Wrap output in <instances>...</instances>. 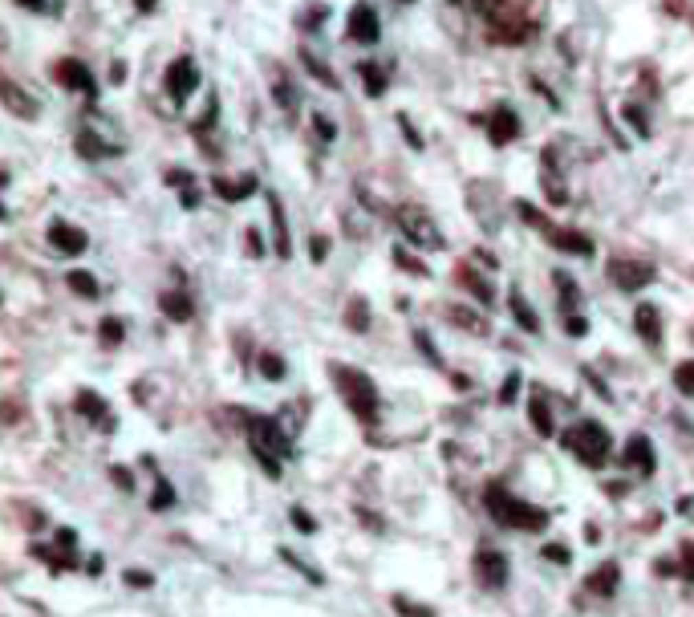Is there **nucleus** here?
Returning <instances> with one entry per match:
<instances>
[{
	"mask_svg": "<svg viewBox=\"0 0 694 617\" xmlns=\"http://www.w3.org/2000/svg\"><path fill=\"white\" fill-rule=\"evenodd\" d=\"M260 370L268 374V382H280L284 378V361L276 353H260Z\"/></svg>",
	"mask_w": 694,
	"mask_h": 617,
	"instance_id": "30",
	"label": "nucleus"
},
{
	"mask_svg": "<svg viewBox=\"0 0 694 617\" xmlns=\"http://www.w3.org/2000/svg\"><path fill=\"white\" fill-rule=\"evenodd\" d=\"M272 98L280 102V110H297V89H289V82H280V78L272 86Z\"/></svg>",
	"mask_w": 694,
	"mask_h": 617,
	"instance_id": "29",
	"label": "nucleus"
},
{
	"mask_svg": "<svg viewBox=\"0 0 694 617\" xmlns=\"http://www.w3.org/2000/svg\"><path fill=\"white\" fill-rule=\"evenodd\" d=\"M516 390H520V374H508V382H504V394H500V398H504V402H512V398H516Z\"/></svg>",
	"mask_w": 694,
	"mask_h": 617,
	"instance_id": "39",
	"label": "nucleus"
},
{
	"mask_svg": "<svg viewBox=\"0 0 694 617\" xmlns=\"http://www.w3.org/2000/svg\"><path fill=\"white\" fill-rule=\"evenodd\" d=\"M487 134H491V142H495V146H508V142L520 134V118H516L508 106H500V110L487 118Z\"/></svg>",
	"mask_w": 694,
	"mask_h": 617,
	"instance_id": "10",
	"label": "nucleus"
},
{
	"mask_svg": "<svg viewBox=\"0 0 694 617\" xmlns=\"http://www.w3.org/2000/svg\"><path fill=\"white\" fill-rule=\"evenodd\" d=\"M349 37L357 45H374L382 37V25H378V12L374 8H366V4H357L353 12H349Z\"/></svg>",
	"mask_w": 694,
	"mask_h": 617,
	"instance_id": "8",
	"label": "nucleus"
},
{
	"mask_svg": "<svg viewBox=\"0 0 694 617\" xmlns=\"http://www.w3.org/2000/svg\"><path fill=\"white\" fill-rule=\"evenodd\" d=\"M479 581L483 585H504L508 581V561L500 552H479Z\"/></svg>",
	"mask_w": 694,
	"mask_h": 617,
	"instance_id": "16",
	"label": "nucleus"
},
{
	"mask_svg": "<svg viewBox=\"0 0 694 617\" xmlns=\"http://www.w3.org/2000/svg\"><path fill=\"white\" fill-rule=\"evenodd\" d=\"M512 317L520 321V325L528 329V333H540V321L532 317V308H528V301H524L520 293H512Z\"/></svg>",
	"mask_w": 694,
	"mask_h": 617,
	"instance_id": "23",
	"label": "nucleus"
},
{
	"mask_svg": "<svg viewBox=\"0 0 694 617\" xmlns=\"http://www.w3.org/2000/svg\"><path fill=\"white\" fill-rule=\"evenodd\" d=\"M301 61H304V65H309V69H313V74H317V78H321V82H325L329 89H337V78H333V69H329V65H321L313 53H301Z\"/></svg>",
	"mask_w": 694,
	"mask_h": 617,
	"instance_id": "28",
	"label": "nucleus"
},
{
	"mask_svg": "<svg viewBox=\"0 0 694 617\" xmlns=\"http://www.w3.org/2000/svg\"><path fill=\"white\" fill-rule=\"evenodd\" d=\"M49 244L57 248V252H65V256H78V252H86V232L82 227H74V223H65V220H57L53 227H49Z\"/></svg>",
	"mask_w": 694,
	"mask_h": 617,
	"instance_id": "9",
	"label": "nucleus"
},
{
	"mask_svg": "<svg viewBox=\"0 0 694 617\" xmlns=\"http://www.w3.org/2000/svg\"><path fill=\"white\" fill-rule=\"evenodd\" d=\"M361 78H366V93H370V98L386 93V69H382V65H374V61H361Z\"/></svg>",
	"mask_w": 694,
	"mask_h": 617,
	"instance_id": "21",
	"label": "nucleus"
},
{
	"mask_svg": "<svg viewBox=\"0 0 694 617\" xmlns=\"http://www.w3.org/2000/svg\"><path fill=\"white\" fill-rule=\"evenodd\" d=\"M463 284H467V289L475 293V297L483 301V305H491V284H483V280H479L475 272H467V268H463Z\"/></svg>",
	"mask_w": 694,
	"mask_h": 617,
	"instance_id": "31",
	"label": "nucleus"
},
{
	"mask_svg": "<svg viewBox=\"0 0 694 617\" xmlns=\"http://www.w3.org/2000/svg\"><path fill=\"white\" fill-rule=\"evenodd\" d=\"M544 557H548V561H561V565H564V561H568V548H561V544H544Z\"/></svg>",
	"mask_w": 694,
	"mask_h": 617,
	"instance_id": "42",
	"label": "nucleus"
},
{
	"mask_svg": "<svg viewBox=\"0 0 694 617\" xmlns=\"http://www.w3.org/2000/svg\"><path fill=\"white\" fill-rule=\"evenodd\" d=\"M114 484H118V487H134V480L122 471V467H114Z\"/></svg>",
	"mask_w": 694,
	"mask_h": 617,
	"instance_id": "45",
	"label": "nucleus"
},
{
	"mask_svg": "<svg viewBox=\"0 0 694 617\" xmlns=\"http://www.w3.org/2000/svg\"><path fill=\"white\" fill-rule=\"evenodd\" d=\"M248 427H252V439H256L252 447H260V451H276V455H289V451H293V442L284 439V431H280L272 418H252Z\"/></svg>",
	"mask_w": 694,
	"mask_h": 617,
	"instance_id": "7",
	"label": "nucleus"
},
{
	"mask_svg": "<svg viewBox=\"0 0 694 617\" xmlns=\"http://www.w3.org/2000/svg\"><path fill=\"white\" fill-rule=\"evenodd\" d=\"M0 102H4V110L8 114H16V118H37V102L33 98H25L21 89H16V82H0Z\"/></svg>",
	"mask_w": 694,
	"mask_h": 617,
	"instance_id": "13",
	"label": "nucleus"
},
{
	"mask_svg": "<svg viewBox=\"0 0 694 617\" xmlns=\"http://www.w3.org/2000/svg\"><path fill=\"white\" fill-rule=\"evenodd\" d=\"M65 280H69V289H74L78 297H86V301H93V297H98V280H93L89 272H69Z\"/></svg>",
	"mask_w": 694,
	"mask_h": 617,
	"instance_id": "25",
	"label": "nucleus"
},
{
	"mask_svg": "<svg viewBox=\"0 0 694 617\" xmlns=\"http://www.w3.org/2000/svg\"><path fill=\"white\" fill-rule=\"evenodd\" d=\"M248 252H252V256H260V252H264V236L256 232V227L248 232Z\"/></svg>",
	"mask_w": 694,
	"mask_h": 617,
	"instance_id": "41",
	"label": "nucleus"
},
{
	"mask_svg": "<svg viewBox=\"0 0 694 617\" xmlns=\"http://www.w3.org/2000/svg\"><path fill=\"white\" fill-rule=\"evenodd\" d=\"M564 329H568L572 337H581V333L589 329V321H585V317H577V313H568V321H564Z\"/></svg>",
	"mask_w": 694,
	"mask_h": 617,
	"instance_id": "37",
	"label": "nucleus"
},
{
	"mask_svg": "<svg viewBox=\"0 0 694 617\" xmlns=\"http://www.w3.org/2000/svg\"><path fill=\"white\" fill-rule=\"evenodd\" d=\"M528 414H532V427H536V435H552V414H548V406H544V394L532 398V406H528Z\"/></svg>",
	"mask_w": 694,
	"mask_h": 617,
	"instance_id": "20",
	"label": "nucleus"
},
{
	"mask_svg": "<svg viewBox=\"0 0 694 617\" xmlns=\"http://www.w3.org/2000/svg\"><path fill=\"white\" fill-rule=\"evenodd\" d=\"M613 585H617V565H605V569H597V576L589 581V589H597V593H613Z\"/></svg>",
	"mask_w": 694,
	"mask_h": 617,
	"instance_id": "27",
	"label": "nucleus"
},
{
	"mask_svg": "<svg viewBox=\"0 0 694 617\" xmlns=\"http://www.w3.org/2000/svg\"><path fill=\"white\" fill-rule=\"evenodd\" d=\"M163 308L171 313L175 321H187V317L195 313V305H191V297H187V293H163Z\"/></svg>",
	"mask_w": 694,
	"mask_h": 617,
	"instance_id": "22",
	"label": "nucleus"
},
{
	"mask_svg": "<svg viewBox=\"0 0 694 617\" xmlns=\"http://www.w3.org/2000/svg\"><path fill=\"white\" fill-rule=\"evenodd\" d=\"M102 337H106L110 346H118V341H122V325H118V321H102Z\"/></svg>",
	"mask_w": 694,
	"mask_h": 617,
	"instance_id": "36",
	"label": "nucleus"
},
{
	"mask_svg": "<svg viewBox=\"0 0 694 617\" xmlns=\"http://www.w3.org/2000/svg\"><path fill=\"white\" fill-rule=\"evenodd\" d=\"M74 146H78V155H82V159H102V155H118V150H110V146H106V142H102L98 134H89V131L78 134V142H74Z\"/></svg>",
	"mask_w": 694,
	"mask_h": 617,
	"instance_id": "19",
	"label": "nucleus"
},
{
	"mask_svg": "<svg viewBox=\"0 0 694 617\" xmlns=\"http://www.w3.org/2000/svg\"><path fill=\"white\" fill-rule=\"evenodd\" d=\"M398 227L406 232V240H414L418 248H443V232L431 223L427 212H418V207H398Z\"/></svg>",
	"mask_w": 694,
	"mask_h": 617,
	"instance_id": "4",
	"label": "nucleus"
},
{
	"mask_svg": "<svg viewBox=\"0 0 694 617\" xmlns=\"http://www.w3.org/2000/svg\"><path fill=\"white\" fill-rule=\"evenodd\" d=\"M78 410H82L86 418H102V414H106V402L98 394H89V390H82V394H78Z\"/></svg>",
	"mask_w": 694,
	"mask_h": 617,
	"instance_id": "26",
	"label": "nucleus"
},
{
	"mask_svg": "<svg viewBox=\"0 0 694 617\" xmlns=\"http://www.w3.org/2000/svg\"><path fill=\"white\" fill-rule=\"evenodd\" d=\"M16 4H25V8H33V12H41V8H45L41 0H16Z\"/></svg>",
	"mask_w": 694,
	"mask_h": 617,
	"instance_id": "48",
	"label": "nucleus"
},
{
	"mask_svg": "<svg viewBox=\"0 0 694 617\" xmlns=\"http://www.w3.org/2000/svg\"><path fill=\"white\" fill-rule=\"evenodd\" d=\"M609 276H613V284H617V289L634 293V289H642V284H650V280H653V268L646 265V260H629V256H617V260L609 265Z\"/></svg>",
	"mask_w": 694,
	"mask_h": 617,
	"instance_id": "6",
	"label": "nucleus"
},
{
	"mask_svg": "<svg viewBox=\"0 0 694 617\" xmlns=\"http://www.w3.org/2000/svg\"><path fill=\"white\" fill-rule=\"evenodd\" d=\"M171 500H175L171 484H167V480H159V491H155V504H150V508H159V512H163V508H167Z\"/></svg>",
	"mask_w": 694,
	"mask_h": 617,
	"instance_id": "35",
	"label": "nucleus"
},
{
	"mask_svg": "<svg viewBox=\"0 0 694 617\" xmlns=\"http://www.w3.org/2000/svg\"><path fill=\"white\" fill-rule=\"evenodd\" d=\"M475 4H479V8H483V12H487V8H491V4H495V0H475Z\"/></svg>",
	"mask_w": 694,
	"mask_h": 617,
	"instance_id": "49",
	"label": "nucleus"
},
{
	"mask_svg": "<svg viewBox=\"0 0 694 617\" xmlns=\"http://www.w3.org/2000/svg\"><path fill=\"white\" fill-rule=\"evenodd\" d=\"M199 86V69H195V61L191 57H175L171 65H167V93H171L175 102H187L191 93Z\"/></svg>",
	"mask_w": 694,
	"mask_h": 617,
	"instance_id": "5",
	"label": "nucleus"
},
{
	"mask_svg": "<svg viewBox=\"0 0 694 617\" xmlns=\"http://www.w3.org/2000/svg\"><path fill=\"white\" fill-rule=\"evenodd\" d=\"M625 118H629V126L638 134H650V122H646V114H642L638 106H625Z\"/></svg>",
	"mask_w": 694,
	"mask_h": 617,
	"instance_id": "34",
	"label": "nucleus"
},
{
	"mask_svg": "<svg viewBox=\"0 0 694 617\" xmlns=\"http://www.w3.org/2000/svg\"><path fill=\"white\" fill-rule=\"evenodd\" d=\"M674 382H678V390H682V394H694V361H686V366H678V370H674Z\"/></svg>",
	"mask_w": 694,
	"mask_h": 617,
	"instance_id": "33",
	"label": "nucleus"
},
{
	"mask_svg": "<svg viewBox=\"0 0 694 617\" xmlns=\"http://www.w3.org/2000/svg\"><path fill=\"white\" fill-rule=\"evenodd\" d=\"M268 212H272V227H276V256H293V240H289V220L280 212V199L268 195Z\"/></svg>",
	"mask_w": 694,
	"mask_h": 617,
	"instance_id": "17",
	"label": "nucleus"
},
{
	"mask_svg": "<svg viewBox=\"0 0 694 617\" xmlns=\"http://www.w3.org/2000/svg\"><path fill=\"white\" fill-rule=\"evenodd\" d=\"M293 520H297V528H304V532H313V520L304 516L301 508H293Z\"/></svg>",
	"mask_w": 694,
	"mask_h": 617,
	"instance_id": "44",
	"label": "nucleus"
},
{
	"mask_svg": "<svg viewBox=\"0 0 694 617\" xmlns=\"http://www.w3.org/2000/svg\"><path fill=\"white\" fill-rule=\"evenodd\" d=\"M394 609H398L402 617H431V609H410V601H402V597L394 601Z\"/></svg>",
	"mask_w": 694,
	"mask_h": 617,
	"instance_id": "38",
	"label": "nucleus"
},
{
	"mask_svg": "<svg viewBox=\"0 0 694 617\" xmlns=\"http://www.w3.org/2000/svg\"><path fill=\"white\" fill-rule=\"evenodd\" d=\"M564 447H568L585 467H601L609 459V431L601 423H577V427L564 435Z\"/></svg>",
	"mask_w": 694,
	"mask_h": 617,
	"instance_id": "3",
	"label": "nucleus"
},
{
	"mask_svg": "<svg viewBox=\"0 0 694 617\" xmlns=\"http://www.w3.org/2000/svg\"><path fill=\"white\" fill-rule=\"evenodd\" d=\"M317 134H321V138H333L337 126H333V122H325V114H317Z\"/></svg>",
	"mask_w": 694,
	"mask_h": 617,
	"instance_id": "43",
	"label": "nucleus"
},
{
	"mask_svg": "<svg viewBox=\"0 0 694 617\" xmlns=\"http://www.w3.org/2000/svg\"><path fill=\"white\" fill-rule=\"evenodd\" d=\"M126 581H134V585H150V576L146 573H126Z\"/></svg>",
	"mask_w": 694,
	"mask_h": 617,
	"instance_id": "47",
	"label": "nucleus"
},
{
	"mask_svg": "<svg viewBox=\"0 0 694 617\" xmlns=\"http://www.w3.org/2000/svg\"><path fill=\"white\" fill-rule=\"evenodd\" d=\"M57 78H61L69 89H78V93H93V89H98V86H93V74H89L82 61H74V57L57 65Z\"/></svg>",
	"mask_w": 694,
	"mask_h": 617,
	"instance_id": "14",
	"label": "nucleus"
},
{
	"mask_svg": "<svg viewBox=\"0 0 694 617\" xmlns=\"http://www.w3.org/2000/svg\"><path fill=\"white\" fill-rule=\"evenodd\" d=\"M333 374H337V386H342V394H346L349 410H353L357 418L374 423V418H378V390H374V382H370L361 370H349V366H333Z\"/></svg>",
	"mask_w": 694,
	"mask_h": 617,
	"instance_id": "2",
	"label": "nucleus"
},
{
	"mask_svg": "<svg viewBox=\"0 0 694 617\" xmlns=\"http://www.w3.org/2000/svg\"><path fill=\"white\" fill-rule=\"evenodd\" d=\"M621 467H634V471L650 475L653 471V447L642 439V435H634V439L625 442V451H621Z\"/></svg>",
	"mask_w": 694,
	"mask_h": 617,
	"instance_id": "11",
	"label": "nucleus"
},
{
	"mask_svg": "<svg viewBox=\"0 0 694 617\" xmlns=\"http://www.w3.org/2000/svg\"><path fill=\"white\" fill-rule=\"evenodd\" d=\"M487 512H491L500 524L524 528V532H540L548 524V516H544L540 508H532V504H524V500H512L504 487H487Z\"/></svg>",
	"mask_w": 694,
	"mask_h": 617,
	"instance_id": "1",
	"label": "nucleus"
},
{
	"mask_svg": "<svg viewBox=\"0 0 694 617\" xmlns=\"http://www.w3.org/2000/svg\"><path fill=\"white\" fill-rule=\"evenodd\" d=\"M134 4H138V12H155V4H159V0H134Z\"/></svg>",
	"mask_w": 694,
	"mask_h": 617,
	"instance_id": "46",
	"label": "nucleus"
},
{
	"mask_svg": "<svg viewBox=\"0 0 694 617\" xmlns=\"http://www.w3.org/2000/svg\"><path fill=\"white\" fill-rule=\"evenodd\" d=\"M634 325H638V333H642L650 346H662V317H658V308L653 305L634 308Z\"/></svg>",
	"mask_w": 694,
	"mask_h": 617,
	"instance_id": "15",
	"label": "nucleus"
},
{
	"mask_svg": "<svg viewBox=\"0 0 694 617\" xmlns=\"http://www.w3.org/2000/svg\"><path fill=\"white\" fill-rule=\"evenodd\" d=\"M552 280H557V289H561V308L564 313H577V284H572V276H568V272H557Z\"/></svg>",
	"mask_w": 694,
	"mask_h": 617,
	"instance_id": "24",
	"label": "nucleus"
},
{
	"mask_svg": "<svg viewBox=\"0 0 694 617\" xmlns=\"http://www.w3.org/2000/svg\"><path fill=\"white\" fill-rule=\"evenodd\" d=\"M256 191V175H244L240 183H227V179H216V195H223V199H248Z\"/></svg>",
	"mask_w": 694,
	"mask_h": 617,
	"instance_id": "18",
	"label": "nucleus"
},
{
	"mask_svg": "<svg viewBox=\"0 0 694 617\" xmlns=\"http://www.w3.org/2000/svg\"><path fill=\"white\" fill-rule=\"evenodd\" d=\"M329 256V240L325 236H313V260H325Z\"/></svg>",
	"mask_w": 694,
	"mask_h": 617,
	"instance_id": "40",
	"label": "nucleus"
},
{
	"mask_svg": "<svg viewBox=\"0 0 694 617\" xmlns=\"http://www.w3.org/2000/svg\"><path fill=\"white\" fill-rule=\"evenodd\" d=\"M349 329H366L370 317H366V301H349V317H346Z\"/></svg>",
	"mask_w": 694,
	"mask_h": 617,
	"instance_id": "32",
	"label": "nucleus"
},
{
	"mask_svg": "<svg viewBox=\"0 0 694 617\" xmlns=\"http://www.w3.org/2000/svg\"><path fill=\"white\" fill-rule=\"evenodd\" d=\"M548 232V240L561 248V252H568V256H589L593 252V240L585 236V232H568V227H544Z\"/></svg>",
	"mask_w": 694,
	"mask_h": 617,
	"instance_id": "12",
	"label": "nucleus"
}]
</instances>
